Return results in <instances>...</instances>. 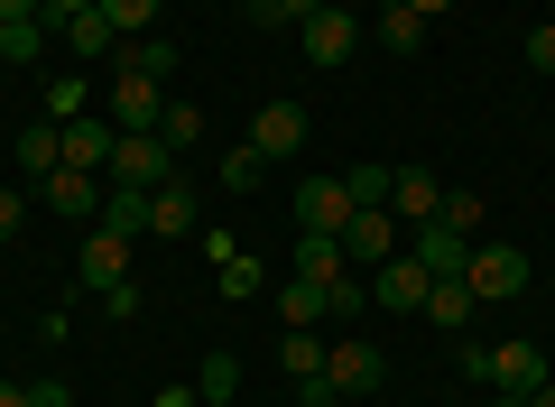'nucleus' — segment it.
Returning <instances> with one entry per match:
<instances>
[{
  "mask_svg": "<svg viewBox=\"0 0 555 407\" xmlns=\"http://www.w3.org/2000/svg\"><path fill=\"white\" fill-rule=\"evenodd\" d=\"M278 361H287V380H315V370H324V333H315V325H287Z\"/></svg>",
  "mask_w": 555,
  "mask_h": 407,
  "instance_id": "24",
  "label": "nucleus"
},
{
  "mask_svg": "<svg viewBox=\"0 0 555 407\" xmlns=\"http://www.w3.org/2000/svg\"><path fill=\"white\" fill-rule=\"evenodd\" d=\"M259 176H269V157H259V149H250V139H241V149H232V157H222V186H232V194H250V186H259Z\"/></svg>",
  "mask_w": 555,
  "mask_h": 407,
  "instance_id": "30",
  "label": "nucleus"
},
{
  "mask_svg": "<svg viewBox=\"0 0 555 407\" xmlns=\"http://www.w3.org/2000/svg\"><path fill=\"white\" fill-rule=\"evenodd\" d=\"M195 407H232V398H195Z\"/></svg>",
  "mask_w": 555,
  "mask_h": 407,
  "instance_id": "48",
  "label": "nucleus"
},
{
  "mask_svg": "<svg viewBox=\"0 0 555 407\" xmlns=\"http://www.w3.org/2000/svg\"><path fill=\"white\" fill-rule=\"evenodd\" d=\"M361 204H352V186H343V176H306L297 186V232H334L343 241V222H352Z\"/></svg>",
  "mask_w": 555,
  "mask_h": 407,
  "instance_id": "6",
  "label": "nucleus"
},
{
  "mask_svg": "<svg viewBox=\"0 0 555 407\" xmlns=\"http://www.w3.org/2000/svg\"><path fill=\"white\" fill-rule=\"evenodd\" d=\"M500 407H528V398H509V389H500Z\"/></svg>",
  "mask_w": 555,
  "mask_h": 407,
  "instance_id": "47",
  "label": "nucleus"
},
{
  "mask_svg": "<svg viewBox=\"0 0 555 407\" xmlns=\"http://www.w3.org/2000/svg\"><path fill=\"white\" fill-rule=\"evenodd\" d=\"M389 176H398V167H352L343 186H352V204H389Z\"/></svg>",
  "mask_w": 555,
  "mask_h": 407,
  "instance_id": "33",
  "label": "nucleus"
},
{
  "mask_svg": "<svg viewBox=\"0 0 555 407\" xmlns=\"http://www.w3.org/2000/svg\"><path fill=\"white\" fill-rule=\"evenodd\" d=\"M75 278H83L93 296H102V288H120V278H130V241L93 222V232H83V251H75Z\"/></svg>",
  "mask_w": 555,
  "mask_h": 407,
  "instance_id": "11",
  "label": "nucleus"
},
{
  "mask_svg": "<svg viewBox=\"0 0 555 407\" xmlns=\"http://www.w3.org/2000/svg\"><path fill=\"white\" fill-rule=\"evenodd\" d=\"M83 10H102V0H47L38 20H47V28H65V20H83Z\"/></svg>",
  "mask_w": 555,
  "mask_h": 407,
  "instance_id": "40",
  "label": "nucleus"
},
{
  "mask_svg": "<svg viewBox=\"0 0 555 407\" xmlns=\"http://www.w3.org/2000/svg\"><path fill=\"white\" fill-rule=\"evenodd\" d=\"M149 232H167V241L195 232V186H185V176H167V186L149 194Z\"/></svg>",
  "mask_w": 555,
  "mask_h": 407,
  "instance_id": "16",
  "label": "nucleus"
},
{
  "mask_svg": "<svg viewBox=\"0 0 555 407\" xmlns=\"http://www.w3.org/2000/svg\"><path fill=\"white\" fill-rule=\"evenodd\" d=\"M259 278H269V269H259L250 251H241V259H222V296H259Z\"/></svg>",
  "mask_w": 555,
  "mask_h": 407,
  "instance_id": "34",
  "label": "nucleus"
},
{
  "mask_svg": "<svg viewBox=\"0 0 555 407\" xmlns=\"http://www.w3.org/2000/svg\"><path fill=\"white\" fill-rule=\"evenodd\" d=\"M149 407H195V389H158V398H149Z\"/></svg>",
  "mask_w": 555,
  "mask_h": 407,
  "instance_id": "45",
  "label": "nucleus"
},
{
  "mask_svg": "<svg viewBox=\"0 0 555 407\" xmlns=\"http://www.w3.org/2000/svg\"><path fill=\"white\" fill-rule=\"evenodd\" d=\"M158 112H167V84L120 65V84H112V130H158Z\"/></svg>",
  "mask_w": 555,
  "mask_h": 407,
  "instance_id": "10",
  "label": "nucleus"
},
{
  "mask_svg": "<svg viewBox=\"0 0 555 407\" xmlns=\"http://www.w3.org/2000/svg\"><path fill=\"white\" fill-rule=\"evenodd\" d=\"M278 315L287 325H324V288L315 278H278Z\"/></svg>",
  "mask_w": 555,
  "mask_h": 407,
  "instance_id": "25",
  "label": "nucleus"
},
{
  "mask_svg": "<svg viewBox=\"0 0 555 407\" xmlns=\"http://www.w3.org/2000/svg\"><path fill=\"white\" fill-rule=\"evenodd\" d=\"M528 65H537V75H555V20L528 28Z\"/></svg>",
  "mask_w": 555,
  "mask_h": 407,
  "instance_id": "39",
  "label": "nucleus"
},
{
  "mask_svg": "<svg viewBox=\"0 0 555 407\" xmlns=\"http://www.w3.org/2000/svg\"><path fill=\"white\" fill-rule=\"evenodd\" d=\"M167 176H177V149H167L158 130H120V149H112V186H139V194H158Z\"/></svg>",
  "mask_w": 555,
  "mask_h": 407,
  "instance_id": "3",
  "label": "nucleus"
},
{
  "mask_svg": "<svg viewBox=\"0 0 555 407\" xmlns=\"http://www.w3.org/2000/svg\"><path fill=\"white\" fill-rule=\"evenodd\" d=\"M343 259H352V269H389L398 259V214L389 204H361V214L343 222Z\"/></svg>",
  "mask_w": 555,
  "mask_h": 407,
  "instance_id": "5",
  "label": "nucleus"
},
{
  "mask_svg": "<svg viewBox=\"0 0 555 407\" xmlns=\"http://www.w3.org/2000/svg\"><path fill=\"white\" fill-rule=\"evenodd\" d=\"M324 0H250V28H306Z\"/></svg>",
  "mask_w": 555,
  "mask_h": 407,
  "instance_id": "29",
  "label": "nucleus"
},
{
  "mask_svg": "<svg viewBox=\"0 0 555 407\" xmlns=\"http://www.w3.org/2000/svg\"><path fill=\"white\" fill-rule=\"evenodd\" d=\"M47 120H83V75H56V84H47Z\"/></svg>",
  "mask_w": 555,
  "mask_h": 407,
  "instance_id": "31",
  "label": "nucleus"
},
{
  "mask_svg": "<svg viewBox=\"0 0 555 407\" xmlns=\"http://www.w3.org/2000/svg\"><path fill=\"white\" fill-rule=\"evenodd\" d=\"M112 149H120V130L112 120H65V167H83V176H112Z\"/></svg>",
  "mask_w": 555,
  "mask_h": 407,
  "instance_id": "12",
  "label": "nucleus"
},
{
  "mask_svg": "<svg viewBox=\"0 0 555 407\" xmlns=\"http://www.w3.org/2000/svg\"><path fill=\"white\" fill-rule=\"evenodd\" d=\"M28 398H38V407H75V398H65V380H28Z\"/></svg>",
  "mask_w": 555,
  "mask_h": 407,
  "instance_id": "42",
  "label": "nucleus"
},
{
  "mask_svg": "<svg viewBox=\"0 0 555 407\" xmlns=\"http://www.w3.org/2000/svg\"><path fill=\"white\" fill-rule=\"evenodd\" d=\"M436 222H454V232H481V194H444Z\"/></svg>",
  "mask_w": 555,
  "mask_h": 407,
  "instance_id": "35",
  "label": "nucleus"
},
{
  "mask_svg": "<svg viewBox=\"0 0 555 407\" xmlns=\"http://www.w3.org/2000/svg\"><path fill=\"white\" fill-rule=\"evenodd\" d=\"M56 47H65V56H120V28L102 20V10H83V20L56 28Z\"/></svg>",
  "mask_w": 555,
  "mask_h": 407,
  "instance_id": "18",
  "label": "nucleus"
},
{
  "mask_svg": "<svg viewBox=\"0 0 555 407\" xmlns=\"http://www.w3.org/2000/svg\"><path fill=\"white\" fill-rule=\"evenodd\" d=\"M102 20L120 28V47H130V38H149V28H158V0H102Z\"/></svg>",
  "mask_w": 555,
  "mask_h": 407,
  "instance_id": "27",
  "label": "nucleus"
},
{
  "mask_svg": "<svg viewBox=\"0 0 555 407\" xmlns=\"http://www.w3.org/2000/svg\"><path fill=\"white\" fill-rule=\"evenodd\" d=\"M463 370L491 380V389H509V398H528V389L546 380V352H537V343H473V352H463Z\"/></svg>",
  "mask_w": 555,
  "mask_h": 407,
  "instance_id": "2",
  "label": "nucleus"
},
{
  "mask_svg": "<svg viewBox=\"0 0 555 407\" xmlns=\"http://www.w3.org/2000/svg\"><path fill=\"white\" fill-rule=\"evenodd\" d=\"M324 380H334L343 398H371V389L389 380V352H371L361 333H343V343H324Z\"/></svg>",
  "mask_w": 555,
  "mask_h": 407,
  "instance_id": "4",
  "label": "nucleus"
},
{
  "mask_svg": "<svg viewBox=\"0 0 555 407\" xmlns=\"http://www.w3.org/2000/svg\"><path fill=\"white\" fill-rule=\"evenodd\" d=\"M473 306H481V296L463 288V278H436V288H426V325H444V333L473 325Z\"/></svg>",
  "mask_w": 555,
  "mask_h": 407,
  "instance_id": "21",
  "label": "nucleus"
},
{
  "mask_svg": "<svg viewBox=\"0 0 555 407\" xmlns=\"http://www.w3.org/2000/svg\"><path fill=\"white\" fill-rule=\"evenodd\" d=\"M47 0H0V20H38Z\"/></svg>",
  "mask_w": 555,
  "mask_h": 407,
  "instance_id": "44",
  "label": "nucleus"
},
{
  "mask_svg": "<svg viewBox=\"0 0 555 407\" xmlns=\"http://www.w3.org/2000/svg\"><path fill=\"white\" fill-rule=\"evenodd\" d=\"M297 38H306V65H352V47H361V20L324 0V10H315V20L297 28Z\"/></svg>",
  "mask_w": 555,
  "mask_h": 407,
  "instance_id": "8",
  "label": "nucleus"
},
{
  "mask_svg": "<svg viewBox=\"0 0 555 407\" xmlns=\"http://www.w3.org/2000/svg\"><path fill=\"white\" fill-rule=\"evenodd\" d=\"M158 139H167V149H195V139H204V112H195V102H167V112H158Z\"/></svg>",
  "mask_w": 555,
  "mask_h": 407,
  "instance_id": "28",
  "label": "nucleus"
},
{
  "mask_svg": "<svg viewBox=\"0 0 555 407\" xmlns=\"http://www.w3.org/2000/svg\"><path fill=\"white\" fill-rule=\"evenodd\" d=\"M463 288L481 296V306H509V296H528V251L518 241H473V259H463Z\"/></svg>",
  "mask_w": 555,
  "mask_h": 407,
  "instance_id": "1",
  "label": "nucleus"
},
{
  "mask_svg": "<svg viewBox=\"0 0 555 407\" xmlns=\"http://www.w3.org/2000/svg\"><path fill=\"white\" fill-rule=\"evenodd\" d=\"M379 10H416V20H444L454 0H379Z\"/></svg>",
  "mask_w": 555,
  "mask_h": 407,
  "instance_id": "41",
  "label": "nucleus"
},
{
  "mask_svg": "<svg viewBox=\"0 0 555 407\" xmlns=\"http://www.w3.org/2000/svg\"><path fill=\"white\" fill-rule=\"evenodd\" d=\"M120 65H130V75H177V65H185V47L177 38H167V28H149V38H130V47H120Z\"/></svg>",
  "mask_w": 555,
  "mask_h": 407,
  "instance_id": "17",
  "label": "nucleus"
},
{
  "mask_svg": "<svg viewBox=\"0 0 555 407\" xmlns=\"http://www.w3.org/2000/svg\"><path fill=\"white\" fill-rule=\"evenodd\" d=\"M0 407H38V398H28V380H0Z\"/></svg>",
  "mask_w": 555,
  "mask_h": 407,
  "instance_id": "43",
  "label": "nucleus"
},
{
  "mask_svg": "<svg viewBox=\"0 0 555 407\" xmlns=\"http://www.w3.org/2000/svg\"><path fill=\"white\" fill-rule=\"evenodd\" d=\"M408 251L426 259V278H463V259H473V232H454V222H416Z\"/></svg>",
  "mask_w": 555,
  "mask_h": 407,
  "instance_id": "13",
  "label": "nucleus"
},
{
  "mask_svg": "<svg viewBox=\"0 0 555 407\" xmlns=\"http://www.w3.org/2000/svg\"><path fill=\"white\" fill-rule=\"evenodd\" d=\"M528 407H555V380H537V389H528Z\"/></svg>",
  "mask_w": 555,
  "mask_h": 407,
  "instance_id": "46",
  "label": "nucleus"
},
{
  "mask_svg": "<svg viewBox=\"0 0 555 407\" xmlns=\"http://www.w3.org/2000/svg\"><path fill=\"white\" fill-rule=\"evenodd\" d=\"M102 315H112V325H130V315H139V288H130V278H120V288H102Z\"/></svg>",
  "mask_w": 555,
  "mask_h": 407,
  "instance_id": "38",
  "label": "nucleus"
},
{
  "mask_svg": "<svg viewBox=\"0 0 555 407\" xmlns=\"http://www.w3.org/2000/svg\"><path fill=\"white\" fill-rule=\"evenodd\" d=\"M361 296H371V288H361V278H352V269H343V278H334V288H324V315H361Z\"/></svg>",
  "mask_w": 555,
  "mask_h": 407,
  "instance_id": "36",
  "label": "nucleus"
},
{
  "mask_svg": "<svg viewBox=\"0 0 555 407\" xmlns=\"http://www.w3.org/2000/svg\"><path fill=\"white\" fill-rule=\"evenodd\" d=\"M102 194H112V186H102V176H83V167H56V176H38V204H56V214H102Z\"/></svg>",
  "mask_w": 555,
  "mask_h": 407,
  "instance_id": "14",
  "label": "nucleus"
},
{
  "mask_svg": "<svg viewBox=\"0 0 555 407\" xmlns=\"http://www.w3.org/2000/svg\"><path fill=\"white\" fill-rule=\"evenodd\" d=\"M47 47H56V28H47V20H0V56H10V65H38Z\"/></svg>",
  "mask_w": 555,
  "mask_h": 407,
  "instance_id": "23",
  "label": "nucleus"
},
{
  "mask_svg": "<svg viewBox=\"0 0 555 407\" xmlns=\"http://www.w3.org/2000/svg\"><path fill=\"white\" fill-rule=\"evenodd\" d=\"M379 47L389 56H426V20L416 10H379Z\"/></svg>",
  "mask_w": 555,
  "mask_h": 407,
  "instance_id": "26",
  "label": "nucleus"
},
{
  "mask_svg": "<svg viewBox=\"0 0 555 407\" xmlns=\"http://www.w3.org/2000/svg\"><path fill=\"white\" fill-rule=\"evenodd\" d=\"M436 204H444V186H436L426 167H398V176H389V214H398V222H436Z\"/></svg>",
  "mask_w": 555,
  "mask_h": 407,
  "instance_id": "15",
  "label": "nucleus"
},
{
  "mask_svg": "<svg viewBox=\"0 0 555 407\" xmlns=\"http://www.w3.org/2000/svg\"><path fill=\"white\" fill-rule=\"evenodd\" d=\"M20 167H28V176H56V167H65V120H38V130H20Z\"/></svg>",
  "mask_w": 555,
  "mask_h": 407,
  "instance_id": "22",
  "label": "nucleus"
},
{
  "mask_svg": "<svg viewBox=\"0 0 555 407\" xmlns=\"http://www.w3.org/2000/svg\"><path fill=\"white\" fill-rule=\"evenodd\" d=\"M93 222H102V232H120V241H139V232H149V194H139V186H112Z\"/></svg>",
  "mask_w": 555,
  "mask_h": 407,
  "instance_id": "20",
  "label": "nucleus"
},
{
  "mask_svg": "<svg viewBox=\"0 0 555 407\" xmlns=\"http://www.w3.org/2000/svg\"><path fill=\"white\" fill-rule=\"evenodd\" d=\"M426 288H436V278H426V259H416V251H398L389 269H371V296L389 315H426Z\"/></svg>",
  "mask_w": 555,
  "mask_h": 407,
  "instance_id": "9",
  "label": "nucleus"
},
{
  "mask_svg": "<svg viewBox=\"0 0 555 407\" xmlns=\"http://www.w3.org/2000/svg\"><path fill=\"white\" fill-rule=\"evenodd\" d=\"M343 269H352V259H343V241H334V232H297V278H315V288H334Z\"/></svg>",
  "mask_w": 555,
  "mask_h": 407,
  "instance_id": "19",
  "label": "nucleus"
},
{
  "mask_svg": "<svg viewBox=\"0 0 555 407\" xmlns=\"http://www.w3.org/2000/svg\"><path fill=\"white\" fill-rule=\"evenodd\" d=\"M232 389H241V361H232V352H214V361H204V389H195V398H232Z\"/></svg>",
  "mask_w": 555,
  "mask_h": 407,
  "instance_id": "32",
  "label": "nucleus"
},
{
  "mask_svg": "<svg viewBox=\"0 0 555 407\" xmlns=\"http://www.w3.org/2000/svg\"><path fill=\"white\" fill-rule=\"evenodd\" d=\"M20 222H28V194H20V186H0V241H20Z\"/></svg>",
  "mask_w": 555,
  "mask_h": 407,
  "instance_id": "37",
  "label": "nucleus"
},
{
  "mask_svg": "<svg viewBox=\"0 0 555 407\" xmlns=\"http://www.w3.org/2000/svg\"><path fill=\"white\" fill-rule=\"evenodd\" d=\"M250 149L259 157H297L306 149V102H287V93L259 102V112H250Z\"/></svg>",
  "mask_w": 555,
  "mask_h": 407,
  "instance_id": "7",
  "label": "nucleus"
}]
</instances>
